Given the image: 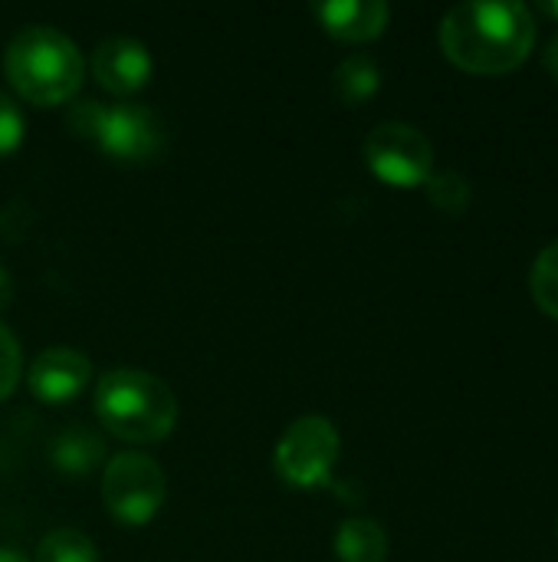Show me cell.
Here are the masks:
<instances>
[{
	"label": "cell",
	"mask_w": 558,
	"mask_h": 562,
	"mask_svg": "<svg viewBox=\"0 0 558 562\" xmlns=\"http://www.w3.org/2000/svg\"><path fill=\"white\" fill-rule=\"evenodd\" d=\"M3 72L20 99L49 109L72 102L82 89L86 63L79 46L56 26H23L3 53Z\"/></svg>",
	"instance_id": "cell-3"
},
{
	"label": "cell",
	"mask_w": 558,
	"mask_h": 562,
	"mask_svg": "<svg viewBox=\"0 0 558 562\" xmlns=\"http://www.w3.org/2000/svg\"><path fill=\"white\" fill-rule=\"evenodd\" d=\"M536 36V13L520 0L457 3L444 13L437 30L444 56L470 76H506L520 69Z\"/></svg>",
	"instance_id": "cell-1"
},
{
	"label": "cell",
	"mask_w": 558,
	"mask_h": 562,
	"mask_svg": "<svg viewBox=\"0 0 558 562\" xmlns=\"http://www.w3.org/2000/svg\"><path fill=\"white\" fill-rule=\"evenodd\" d=\"M539 13H543V16H553V20H558V0L539 3Z\"/></svg>",
	"instance_id": "cell-22"
},
{
	"label": "cell",
	"mask_w": 558,
	"mask_h": 562,
	"mask_svg": "<svg viewBox=\"0 0 558 562\" xmlns=\"http://www.w3.org/2000/svg\"><path fill=\"white\" fill-rule=\"evenodd\" d=\"M23 135H26V122H23V112L20 105L0 89V158L13 155L20 145H23Z\"/></svg>",
	"instance_id": "cell-18"
},
{
	"label": "cell",
	"mask_w": 558,
	"mask_h": 562,
	"mask_svg": "<svg viewBox=\"0 0 558 562\" xmlns=\"http://www.w3.org/2000/svg\"><path fill=\"white\" fill-rule=\"evenodd\" d=\"M339 562H385L388 560V533L378 520L352 517L335 533Z\"/></svg>",
	"instance_id": "cell-11"
},
{
	"label": "cell",
	"mask_w": 558,
	"mask_h": 562,
	"mask_svg": "<svg viewBox=\"0 0 558 562\" xmlns=\"http://www.w3.org/2000/svg\"><path fill=\"white\" fill-rule=\"evenodd\" d=\"M543 59H546V69L553 72V79L558 82V33L546 43V53H543Z\"/></svg>",
	"instance_id": "cell-20"
},
{
	"label": "cell",
	"mask_w": 558,
	"mask_h": 562,
	"mask_svg": "<svg viewBox=\"0 0 558 562\" xmlns=\"http://www.w3.org/2000/svg\"><path fill=\"white\" fill-rule=\"evenodd\" d=\"M49 461L66 477H86L102 461V438L95 431H89V428H66V431L56 435Z\"/></svg>",
	"instance_id": "cell-12"
},
{
	"label": "cell",
	"mask_w": 558,
	"mask_h": 562,
	"mask_svg": "<svg viewBox=\"0 0 558 562\" xmlns=\"http://www.w3.org/2000/svg\"><path fill=\"white\" fill-rule=\"evenodd\" d=\"M69 128L118 165H148L164 151L161 119L138 102L82 99L69 109Z\"/></svg>",
	"instance_id": "cell-4"
},
{
	"label": "cell",
	"mask_w": 558,
	"mask_h": 562,
	"mask_svg": "<svg viewBox=\"0 0 558 562\" xmlns=\"http://www.w3.org/2000/svg\"><path fill=\"white\" fill-rule=\"evenodd\" d=\"M89 379H92L89 356H82L79 349H69V346L43 349L26 369L30 395L43 405H66V402L79 398L86 392Z\"/></svg>",
	"instance_id": "cell-8"
},
{
	"label": "cell",
	"mask_w": 558,
	"mask_h": 562,
	"mask_svg": "<svg viewBox=\"0 0 558 562\" xmlns=\"http://www.w3.org/2000/svg\"><path fill=\"white\" fill-rule=\"evenodd\" d=\"M529 293L536 300V306L558 323V240L539 250V257L533 260V273H529Z\"/></svg>",
	"instance_id": "cell-15"
},
{
	"label": "cell",
	"mask_w": 558,
	"mask_h": 562,
	"mask_svg": "<svg viewBox=\"0 0 558 562\" xmlns=\"http://www.w3.org/2000/svg\"><path fill=\"white\" fill-rule=\"evenodd\" d=\"M424 191H428V201L444 214H464L474 198L470 181L460 171H434L424 181Z\"/></svg>",
	"instance_id": "cell-16"
},
{
	"label": "cell",
	"mask_w": 558,
	"mask_h": 562,
	"mask_svg": "<svg viewBox=\"0 0 558 562\" xmlns=\"http://www.w3.org/2000/svg\"><path fill=\"white\" fill-rule=\"evenodd\" d=\"M155 72V59L148 46L135 36H109L92 53V76L99 86L118 99H128L148 86Z\"/></svg>",
	"instance_id": "cell-9"
},
{
	"label": "cell",
	"mask_w": 558,
	"mask_h": 562,
	"mask_svg": "<svg viewBox=\"0 0 558 562\" xmlns=\"http://www.w3.org/2000/svg\"><path fill=\"white\" fill-rule=\"evenodd\" d=\"M23 375V349L10 326L0 323V402L10 398Z\"/></svg>",
	"instance_id": "cell-17"
},
{
	"label": "cell",
	"mask_w": 558,
	"mask_h": 562,
	"mask_svg": "<svg viewBox=\"0 0 558 562\" xmlns=\"http://www.w3.org/2000/svg\"><path fill=\"white\" fill-rule=\"evenodd\" d=\"M339 431L326 415H303L283 431L273 451V468L283 484L312 491L332 477L339 464Z\"/></svg>",
	"instance_id": "cell-6"
},
{
	"label": "cell",
	"mask_w": 558,
	"mask_h": 562,
	"mask_svg": "<svg viewBox=\"0 0 558 562\" xmlns=\"http://www.w3.org/2000/svg\"><path fill=\"white\" fill-rule=\"evenodd\" d=\"M36 562H99V550L86 533L62 527V530H53L39 540Z\"/></svg>",
	"instance_id": "cell-14"
},
{
	"label": "cell",
	"mask_w": 558,
	"mask_h": 562,
	"mask_svg": "<svg viewBox=\"0 0 558 562\" xmlns=\"http://www.w3.org/2000/svg\"><path fill=\"white\" fill-rule=\"evenodd\" d=\"M312 16L342 43H368L385 33L391 7L385 0H326L312 3Z\"/></svg>",
	"instance_id": "cell-10"
},
{
	"label": "cell",
	"mask_w": 558,
	"mask_h": 562,
	"mask_svg": "<svg viewBox=\"0 0 558 562\" xmlns=\"http://www.w3.org/2000/svg\"><path fill=\"white\" fill-rule=\"evenodd\" d=\"M365 165L388 188H421L434 175L431 138L408 122H378L365 138Z\"/></svg>",
	"instance_id": "cell-7"
},
{
	"label": "cell",
	"mask_w": 558,
	"mask_h": 562,
	"mask_svg": "<svg viewBox=\"0 0 558 562\" xmlns=\"http://www.w3.org/2000/svg\"><path fill=\"white\" fill-rule=\"evenodd\" d=\"M0 562H30V557L16 547H0Z\"/></svg>",
	"instance_id": "cell-21"
},
{
	"label": "cell",
	"mask_w": 558,
	"mask_h": 562,
	"mask_svg": "<svg viewBox=\"0 0 558 562\" xmlns=\"http://www.w3.org/2000/svg\"><path fill=\"white\" fill-rule=\"evenodd\" d=\"M92 408L102 428L125 445L164 441L178 425V395L171 385L132 366L109 369L95 382Z\"/></svg>",
	"instance_id": "cell-2"
},
{
	"label": "cell",
	"mask_w": 558,
	"mask_h": 562,
	"mask_svg": "<svg viewBox=\"0 0 558 562\" xmlns=\"http://www.w3.org/2000/svg\"><path fill=\"white\" fill-rule=\"evenodd\" d=\"M13 303V277H10V270L0 263V310H7Z\"/></svg>",
	"instance_id": "cell-19"
},
{
	"label": "cell",
	"mask_w": 558,
	"mask_h": 562,
	"mask_svg": "<svg viewBox=\"0 0 558 562\" xmlns=\"http://www.w3.org/2000/svg\"><path fill=\"white\" fill-rule=\"evenodd\" d=\"M168 494L161 464L141 451L115 454L102 471V504L122 527H145L155 520Z\"/></svg>",
	"instance_id": "cell-5"
},
{
	"label": "cell",
	"mask_w": 558,
	"mask_h": 562,
	"mask_svg": "<svg viewBox=\"0 0 558 562\" xmlns=\"http://www.w3.org/2000/svg\"><path fill=\"white\" fill-rule=\"evenodd\" d=\"M382 86V69L378 63L368 56V53H355V56H345L339 66H335V89L339 95L349 102V105H358V102H368Z\"/></svg>",
	"instance_id": "cell-13"
}]
</instances>
